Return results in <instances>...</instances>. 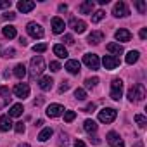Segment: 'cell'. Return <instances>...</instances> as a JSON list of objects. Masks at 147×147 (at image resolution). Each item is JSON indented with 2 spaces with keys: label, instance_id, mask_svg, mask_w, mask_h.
<instances>
[{
  "label": "cell",
  "instance_id": "1",
  "mask_svg": "<svg viewBox=\"0 0 147 147\" xmlns=\"http://www.w3.org/2000/svg\"><path fill=\"white\" fill-rule=\"evenodd\" d=\"M45 71V61L42 55H35L30 62V75L31 78H36V76H42V73Z\"/></svg>",
  "mask_w": 147,
  "mask_h": 147
},
{
  "label": "cell",
  "instance_id": "2",
  "mask_svg": "<svg viewBox=\"0 0 147 147\" xmlns=\"http://www.w3.org/2000/svg\"><path fill=\"white\" fill-rule=\"evenodd\" d=\"M144 97H145V87L142 83H135L128 90V100L130 102H142Z\"/></svg>",
  "mask_w": 147,
  "mask_h": 147
},
{
  "label": "cell",
  "instance_id": "3",
  "mask_svg": "<svg viewBox=\"0 0 147 147\" xmlns=\"http://www.w3.org/2000/svg\"><path fill=\"white\" fill-rule=\"evenodd\" d=\"M121 95H123V80L114 78L111 82V99L113 100H119Z\"/></svg>",
  "mask_w": 147,
  "mask_h": 147
},
{
  "label": "cell",
  "instance_id": "4",
  "mask_svg": "<svg viewBox=\"0 0 147 147\" xmlns=\"http://www.w3.org/2000/svg\"><path fill=\"white\" fill-rule=\"evenodd\" d=\"M116 109L113 107H104L102 111H99V121L100 123H113L116 119Z\"/></svg>",
  "mask_w": 147,
  "mask_h": 147
},
{
  "label": "cell",
  "instance_id": "5",
  "mask_svg": "<svg viewBox=\"0 0 147 147\" xmlns=\"http://www.w3.org/2000/svg\"><path fill=\"white\" fill-rule=\"evenodd\" d=\"M26 31H28V35H30L31 38H35V40H38V38H43V28H42L38 23H35V21L28 23V26H26Z\"/></svg>",
  "mask_w": 147,
  "mask_h": 147
},
{
  "label": "cell",
  "instance_id": "6",
  "mask_svg": "<svg viewBox=\"0 0 147 147\" xmlns=\"http://www.w3.org/2000/svg\"><path fill=\"white\" fill-rule=\"evenodd\" d=\"M83 62L90 69H99V66H100V59H99L97 54H85L83 55Z\"/></svg>",
  "mask_w": 147,
  "mask_h": 147
},
{
  "label": "cell",
  "instance_id": "7",
  "mask_svg": "<svg viewBox=\"0 0 147 147\" xmlns=\"http://www.w3.org/2000/svg\"><path fill=\"white\" fill-rule=\"evenodd\" d=\"M12 92H14L16 97L26 99V97H30V85H28V83H16V87H14Z\"/></svg>",
  "mask_w": 147,
  "mask_h": 147
},
{
  "label": "cell",
  "instance_id": "8",
  "mask_svg": "<svg viewBox=\"0 0 147 147\" xmlns=\"http://www.w3.org/2000/svg\"><path fill=\"white\" fill-rule=\"evenodd\" d=\"M128 14H130V11H128L125 2H116L114 4V7H113V16L114 18H125Z\"/></svg>",
  "mask_w": 147,
  "mask_h": 147
},
{
  "label": "cell",
  "instance_id": "9",
  "mask_svg": "<svg viewBox=\"0 0 147 147\" xmlns=\"http://www.w3.org/2000/svg\"><path fill=\"white\" fill-rule=\"evenodd\" d=\"M64 106H61V104H50L49 107H47V116L49 118H59V116H62L64 114Z\"/></svg>",
  "mask_w": 147,
  "mask_h": 147
},
{
  "label": "cell",
  "instance_id": "10",
  "mask_svg": "<svg viewBox=\"0 0 147 147\" xmlns=\"http://www.w3.org/2000/svg\"><path fill=\"white\" fill-rule=\"evenodd\" d=\"M69 28L75 31V33H83L87 30V23L82 21V19H76V18H71L69 21Z\"/></svg>",
  "mask_w": 147,
  "mask_h": 147
},
{
  "label": "cell",
  "instance_id": "11",
  "mask_svg": "<svg viewBox=\"0 0 147 147\" xmlns=\"http://www.w3.org/2000/svg\"><path fill=\"white\" fill-rule=\"evenodd\" d=\"M106 138H107V142L113 145V147H125V142H123V138L116 133V131H109L107 135H106Z\"/></svg>",
  "mask_w": 147,
  "mask_h": 147
},
{
  "label": "cell",
  "instance_id": "12",
  "mask_svg": "<svg viewBox=\"0 0 147 147\" xmlns=\"http://www.w3.org/2000/svg\"><path fill=\"white\" fill-rule=\"evenodd\" d=\"M102 64H104L106 69H116V67L119 66V57H114V55H104Z\"/></svg>",
  "mask_w": 147,
  "mask_h": 147
},
{
  "label": "cell",
  "instance_id": "13",
  "mask_svg": "<svg viewBox=\"0 0 147 147\" xmlns=\"http://www.w3.org/2000/svg\"><path fill=\"white\" fill-rule=\"evenodd\" d=\"M14 128V123L11 119L9 114H4V116H0V131H9Z\"/></svg>",
  "mask_w": 147,
  "mask_h": 147
},
{
  "label": "cell",
  "instance_id": "14",
  "mask_svg": "<svg viewBox=\"0 0 147 147\" xmlns=\"http://www.w3.org/2000/svg\"><path fill=\"white\" fill-rule=\"evenodd\" d=\"M80 67H82V64H80L76 59H69V61L66 62V71L71 73V75H78V73H80Z\"/></svg>",
  "mask_w": 147,
  "mask_h": 147
},
{
  "label": "cell",
  "instance_id": "15",
  "mask_svg": "<svg viewBox=\"0 0 147 147\" xmlns=\"http://www.w3.org/2000/svg\"><path fill=\"white\" fill-rule=\"evenodd\" d=\"M35 9V2H31V0H21V2H18V11L26 14V12H31Z\"/></svg>",
  "mask_w": 147,
  "mask_h": 147
},
{
  "label": "cell",
  "instance_id": "16",
  "mask_svg": "<svg viewBox=\"0 0 147 147\" xmlns=\"http://www.w3.org/2000/svg\"><path fill=\"white\" fill-rule=\"evenodd\" d=\"M64 28H66V24H64V21L61 18H54L52 19V31L55 35H62L64 33Z\"/></svg>",
  "mask_w": 147,
  "mask_h": 147
},
{
  "label": "cell",
  "instance_id": "17",
  "mask_svg": "<svg viewBox=\"0 0 147 147\" xmlns=\"http://www.w3.org/2000/svg\"><path fill=\"white\" fill-rule=\"evenodd\" d=\"M114 38L118 40V42H130V38H131V33L128 31V30H125V28H121V30H118L116 33H114Z\"/></svg>",
  "mask_w": 147,
  "mask_h": 147
},
{
  "label": "cell",
  "instance_id": "18",
  "mask_svg": "<svg viewBox=\"0 0 147 147\" xmlns=\"http://www.w3.org/2000/svg\"><path fill=\"white\" fill-rule=\"evenodd\" d=\"M94 7H95L94 0H85L83 4H80V12L82 14H92L94 12Z\"/></svg>",
  "mask_w": 147,
  "mask_h": 147
},
{
  "label": "cell",
  "instance_id": "19",
  "mask_svg": "<svg viewBox=\"0 0 147 147\" xmlns=\"http://www.w3.org/2000/svg\"><path fill=\"white\" fill-rule=\"evenodd\" d=\"M38 85H40V88H42L43 92H49V90L52 88V85H54V80H52L50 76H42L40 82H38Z\"/></svg>",
  "mask_w": 147,
  "mask_h": 147
},
{
  "label": "cell",
  "instance_id": "20",
  "mask_svg": "<svg viewBox=\"0 0 147 147\" xmlns=\"http://www.w3.org/2000/svg\"><path fill=\"white\" fill-rule=\"evenodd\" d=\"M102 40H104V33H102V31H92V33L88 35V43L97 45V43H100Z\"/></svg>",
  "mask_w": 147,
  "mask_h": 147
},
{
  "label": "cell",
  "instance_id": "21",
  "mask_svg": "<svg viewBox=\"0 0 147 147\" xmlns=\"http://www.w3.org/2000/svg\"><path fill=\"white\" fill-rule=\"evenodd\" d=\"M107 50H109L111 54H114V57H116V55H121V54H123V45L111 42V43H107Z\"/></svg>",
  "mask_w": 147,
  "mask_h": 147
},
{
  "label": "cell",
  "instance_id": "22",
  "mask_svg": "<svg viewBox=\"0 0 147 147\" xmlns=\"http://www.w3.org/2000/svg\"><path fill=\"white\" fill-rule=\"evenodd\" d=\"M54 54H55L59 59H66V57H67V50H66V47H64L62 43L54 45Z\"/></svg>",
  "mask_w": 147,
  "mask_h": 147
},
{
  "label": "cell",
  "instance_id": "23",
  "mask_svg": "<svg viewBox=\"0 0 147 147\" xmlns=\"http://www.w3.org/2000/svg\"><path fill=\"white\" fill-rule=\"evenodd\" d=\"M83 130L87 131V133H95L97 131V123L94 121V119H85V123H83Z\"/></svg>",
  "mask_w": 147,
  "mask_h": 147
},
{
  "label": "cell",
  "instance_id": "24",
  "mask_svg": "<svg viewBox=\"0 0 147 147\" xmlns=\"http://www.w3.org/2000/svg\"><path fill=\"white\" fill-rule=\"evenodd\" d=\"M23 111H24V109H23V104H14V106L9 109V116H11V118H19V116L23 114Z\"/></svg>",
  "mask_w": 147,
  "mask_h": 147
},
{
  "label": "cell",
  "instance_id": "25",
  "mask_svg": "<svg viewBox=\"0 0 147 147\" xmlns=\"http://www.w3.org/2000/svg\"><path fill=\"white\" fill-rule=\"evenodd\" d=\"M4 36L7 38V40H12V38H16V35H18V31H16V28L14 26H4Z\"/></svg>",
  "mask_w": 147,
  "mask_h": 147
},
{
  "label": "cell",
  "instance_id": "26",
  "mask_svg": "<svg viewBox=\"0 0 147 147\" xmlns=\"http://www.w3.org/2000/svg\"><path fill=\"white\" fill-rule=\"evenodd\" d=\"M14 76H18L19 80H23V78L26 76V66H24V64H18V66L14 67Z\"/></svg>",
  "mask_w": 147,
  "mask_h": 147
},
{
  "label": "cell",
  "instance_id": "27",
  "mask_svg": "<svg viewBox=\"0 0 147 147\" xmlns=\"http://www.w3.org/2000/svg\"><path fill=\"white\" fill-rule=\"evenodd\" d=\"M138 55H140L138 50H130V52L126 54V59H125L126 64H135V62L138 61Z\"/></svg>",
  "mask_w": 147,
  "mask_h": 147
},
{
  "label": "cell",
  "instance_id": "28",
  "mask_svg": "<svg viewBox=\"0 0 147 147\" xmlns=\"http://www.w3.org/2000/svg\"><path fill=\"white\" fill-rule=\"evenodd\" d=\"M52 133H54L52 128H43V130L40 131V135H38V140H40V142H47V140L52 137Z\"/></svg>",
  "mask_w": 147,
  "mask_h": 147
},
{
  "label": "cell",
  "instance_id": "29",
  "mask_svg": "<svg viewBox=\"0 0 147 147\" xmlns=\"http://www.w3.org/2000/svg\"><path fill=\"white\" fill-rule=\"evenodd\" d=\"M104 16H106L104 11H95V12L92 14V23H100V21L104 19Z\"/></svg>",
  "mask_w": 147,
  "mask_h": 147
},
{
  "label": "cell",
  "instance_id": "30",
  "mask_svg": "<svg viewBox=\"0 0 147 147\" xmlns=\"http://www.w3.org/2000/svg\"><path fill=\"white\" fill-rule=\"evenodd\" d=\"M135 121H137V125H138L140 128H145V126H147V118H145L144 114H135Z\"/></svg>",
  "mask_w": 147,
  "mask_h": 147
},
{
  "label": "cell",
  "instance_id": "31",
  "mask_svg": "<svg viewBox=\"0 0 147 147\" xmlns=\"http://www.w3.org/2000/svg\"><path fill=\"white\" fill-rule=\"evenodd\" d=\"M75 99H76V100H85V99H87L85 88H76V90H75Z\"/></svg>",
  "mask_w": 147,
  "mask_h": 147
},
{
  "label": "cell",
  "instance_id": "32",
  "mask_svg": "<svg viewBox=\"0 0 147 147\" xmlns=\"http://www.w3.org/2000/svg\"><path fill=\"white\" fill-rule=\"evenodd\" d=\"M97 83H99V78H97V76H94V78H87V80H85V87H87V88H94Z\"/></svg>",
  "mask_w": 147,
  "mask_h": 147
},
{
  "label": "cell",
  "instance_id": "33",
  "mask_svg": "<svg viewBox=\"0 0 147 147\" xmlns=\"http://www.w3.org/2000/svg\"><path fill=\"white\" fill-rule=\"evenodd\" d=\"M75 118H76V113L75 111H64V121L66 123H71Z\"/></svg>",
  "mask_w": 147,
  "mask_h": 147
},
{
  "label": "cell",
  "instance_id": "34",
  "mask_svg": "<svg viewBox=\"0 0 147 147\" xmlns=\"http://www.w3.org/2000/svg\"><path fill=\"white\" fill-rule=\"evenodd\" d=\"M0 55H2V57H14L16 55V50L14 49H5V50L0 49Z\"/></svg>",
  "mask_w": 147,
  "mask_h": 147
},
{
  "label": "cell",
  "instance_id": "35",
  "mask_svg": "<svg viewBox=\"0 0 147 147\" xmlns=\"http://www.w3.org/2000/svg\"><path fill=\"white\" fill-rule=\"evenodd\" d=\"M135 7L138 9V12H140V14H144V12H145V9H147V7H145V2H142V0H137V2H135Z\"/></svg>",
  "mask_w": 147,
  "mask_h": 147
},
{
  "label": "cell",
  "instance_id": "36",
  "mask_svg": "<svg viewBox=\"0 0 147 147\" xmlns=\"http://www.w3.org/2000/svg\"><path fill=\"white\" fill-rule=\"evenodd\" d=\"M33 50L38 52V54H42V52L47 50V45H45V43H36V45H33Z\"/></svg>",
  "mask_w": 147,
  "mask_h": 147
},
{
  "label": "cell",
  "instance_id": "37",
  "mask_svg": "<svg viewBox=\"0 0 147 147\" xmlns=\"http://www.w3.org/2000/svg\"><path fill=\"white\" fill-rule=\"evenodd\" d=\"M0 95H2L5 100H9V99H11V97H9V95H11L9 88H7V87H0Z\"/></svg>",
  "mask_w": 147,
  "mask_h": 147
},
{
  "label": "cell",
  "instance_id": "38",
  "mask_svg": "<svg viewBox=\"0 0 147 147\" xmlns=\"http://www.w3.org/2000/svg\"><path fill=\"white\" fill-rule=\"evenodd\" d=\"M59 138H61V140H59V147H62V145H67L69 138H67V135H66V133H61V135H59Z\"/></svg>",
  "mask_w": 147,
  "mask_h": 147
},
{
  "label": "cell",
  "instance_id": "39",
  "mask_svg": "<svg viewBox=\"0 0 147 147\" xmlns=\"http://www.w3.org/2000/svg\"><path fill=\"white\" fill-rule=\"evenodd\" d=\"M62 42H64L66 45H73V43H75V38H73L71 35H64V36H62Z\"/></svg>",
  "mask_w": 147,
  "mask_h": 147
},
{
  "label": "cell",
  "instance_id": "40",
  "mask_svg": "<svg viewBox=\"0 0 147 147\" xmlns=\"http://www.w3.org/2000/svg\"><path fill=\"white\" fill-rule=\"evenodd\" d=\"M50 71H54V73L61 71V64H59L57 61H52V62H50Z\"/></svg>",
  "mask_w": 147,
  "mask_h": 147
},
{
  "label": "cell",
  "instance_id": "41",
  "mask_svg": "<svg viewBox=\"0 0 147 147\" xmlns=\"http://www.w3.org/2000/svg\"><path fill=\"white\" fill-rule=\"evenodd\" d=\"M66 90H69V82H66V80H64V82L61 83V87H59V94H64Z\"/></svg>",
  "mask_w": 147,
  "mask_h": 147
},
{
  "label": "cell",
  "instance_id": "42",
  "mask_svg": "<svg viewBox=\"0 0 147 147\" xmlns=\"http://www.w3.org/2000/svg\"><path fill=\"white\" fill-rule=\"evenodd\" d=\"M14 130H16V133H23L24 131V123H14Z\"/></svg>",
  "mask_w": 147,
  "mask_h": 147
},
{
  "label": "cell",
  "instance_id": "43",
  "mask_svg": "<svg viewBox=\"0 0 147 147\" xmlns=\"http://www.w3.org/2000/svg\"><path fill=\"white\" fill-rule=\"evenodd\" d=\"M12 5L11 0H0V9H9Z\"/></svg>",
  "mask_w": 147,
  "mask_h": 147
},
{
  "label": "cell",
  "instance_id": "44",
  "mask_svg": "<svg viewBox=\"0 0 147 147\" xmlns=\"http://www.w3.org/2000/svg\"><path fill=\"white\" fill-rule=\"evenodd\" d=\"M4 18H5V19H9V21H12V19H16V14L9 11V12H5V14H4Z\"/></svg>",
  "mask_w": 147,
  "mask_h": 147
},
{
  "label": "cell",
  "instance_id": "45",
  "mask_svg": "<svg viewBox=\"0 0 147 147\" xmlns=\"http://www.w3.org/2000/svg\"><path fill=\"white\" fill-rule=\"evenodd\" d=\"M83 111H85V113H92V111H95V104H94V102H90V104H88Z\"/></svg>",
  "mask_w": 147,
  "mask_h": 147
},
{
  "label": "cell",
  "instance_id": "46",
  "mask_svg": "<svg viewBox=\"0 0 147 147\" xmlns=\"http://www.w3.org/2000/svg\"><path fill=\"white\" fill-rule=\"evenodd\" d=\"M140 38H142V40L147 38V28H142V30H140Z\"/></svg>",
  "mask_w": 147,
  "mask_h": 147
},
{
  "label": "cell",
  "instance_id": "47",
  "mask_svg": "<svg viewBox=\"0 0 147 147\" xmlns=\"http://www.w3.org/2000/svg\"><path fill=\"white\" fill-rule=\"evenodd\" d=\"M90 142H92L94 145H97V144H100V138H99V137H92V138H90Z\"/></svg>",
  "mask_w": 147,
  "mask_h": 147
},
{
  "label": "cell",
  "instance_id": "48",
  "mask_svg": "<svg viewBox=\"0 0 147 147\" xmlns=\"http://www.w3.org/2000/svg\"><path fill=\"white\" fill-rule=\"evenodd\" d=\"M73 147H85V142H82V140H76Z\"/></svg>",
  "mask_w": 147,
  "mask_h": 147
},
{
  "label": "cell",
  "instance_id": "49",
  "mask_svg": "<svg viewBox=\"0 0 147 147\" xmlns=\"http://www.w3.org/2000/svg\"><path fill=\"white\" fill-rule=\"evenodd\" d=\"M59 11H61V12H66V11H67V5H66V4H61V5H59Z\"/></svg>",
  "mask_w": 147,
  "mask_h": 147
},
{
  "label": "cell",
  "instance_id": "50",
  "mask_svg": "<svg viewBox=\"0 0 147 147\" xmlns=\"http://www.w3.org/2000/svg\"><path fill=\"white\" fill-rule=\"evenodd\" d=\"M19 42H21V45H26V38H23V36H21V38H19Z\"/></svg>",
  "mask_w": 147,
  "mask_h": 147
},
{
  "label": "cell",
  "instance_id": "51",
  "mask_svg": "<svg viewBox=\"0 0 147 147\" xmlns=\"http://www.w3.org/2000/svg\"><path fill=\"white\" fill-rule=\"evenodd\" d=\"M18 147H30V144H19Z\"/></svg>",
  "mask_w": 147,
  "mask_h": 147
}]
</instances>
